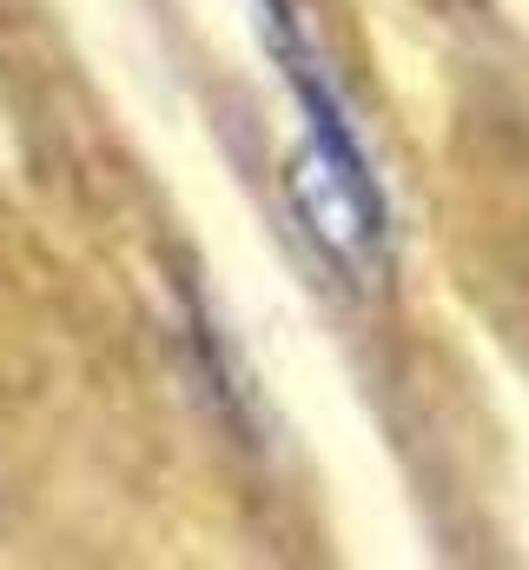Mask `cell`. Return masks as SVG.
Segmentation results:
<instances>
[{
	"instance_id": "obj_1",
	"label": "cell",
	"mask_w": 529,
	"mask_h": 570,
	"mask_svg": "<svg viewBox=\"0 0 529 570\" xmlns=\"http://www.w3.org/2000/svg\"><path fill=\"white\" fill-rule=\"evenodd\" d=\"M259 27L291 87V107H298V146L285 159L291 219L305 226L318 259L345 285H385L391 279V206L371 173V153L351 127V107L331 87L291 0H259Z\"/></svg>"
}]
</instances>
